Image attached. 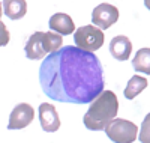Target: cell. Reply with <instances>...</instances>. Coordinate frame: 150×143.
Listing matches in <instances>:
<instances>
[{"label": "cell", "mask_w": 150, "mask_h": 143, "mask_svg": "<svg viewBox=\"0 0 150 143\" xmlns=\"http://www.w3.org/2000/svg\"><path fill=\"white\" fill-rule=\"evenodd\" d=\"M39 83L54 101L87 104L104 90L102 65L90 51L65 45L42 62Z\"/></svg>", "instance_id": "1"}, {"label": "cell", "mask_w": 150, "mask_h": 143, "mask_svg": "<svg viewBox=\"0 0 150 143\" xmlns=\"http://www.w3.org/2000/svg\"><path fill=\"white\" fill-rule=\"evenodd\" d=\"M119 112V101L114 92L102 90L99 97L95 98V102L90 106L84 114V125L92 131H101L107 127V124L116 118Z\"/></svg>", "instance_id": "2"}, {"label": "cell", "mask_w": 150, "mask_h": 143, "mask_svg": "<svg viewBox=\"0 0 150 143\" xmlns=\"http://www.w3.org/2000/svg\"><path fill=\"white\" fill-rule=\"evenodd\" d=\"M104 129L108 139L114 143H132L138 134L137 125L126 119H111Z\"/></svg>", "instance_id": "3"}, {"label": "cell", "mask_w": 150, "mask_h": 143, "mask_svg": "<svg viewBox=\"0 0 150 143\" xmlns=\"http://www.w3.org/2000/svg\"><path fill=\"white\" fill-rule=\"evenodd\" d=\"M104 39L105 36L102 30L95 26H81L74 33L75 45L84 51H90V53L101 48L104 45Z\"/></svg>", "instance_id": "4"}, {"label": "cell", "mask_w": 150, "mask_h": 143, "mask_svg": "<svg viewBox=\"0 0 150 143\" xmlns=\"http://www.w3.org/2000/svg\"><path fill=\"white\" fill-rule=\"evenodd\" d=\"M119 20V9L110 3L98 5L92 12V23L95 27L105 30L110 29L112 24H116Z\"/></svg>", "instance_id": "5"}, {"label": "cell", "mask_w": 150, "mask_h": 143, "mask_svg": "<svg viewBox=\"0 0 150 143\" xmlns=\"http://www.w3.org/2000/svg\"><path fill=\"white\" fill-rule=\"evenodd\" d=\"M35 118V110L30 104L21 102L9 114V122H8V129H23L27 125L32 124Z\"/></svg>", "instance_id": "6"}, {"label": "cell", "mask_w": 150, "mask_h": 143, "mask_svg": "<svg viewBox=\"0 0 150 143\" xmlns=\"http://www.w3.org/2000/svg\"><path fill=\"white\" fill-rule=\"evenodd\" d=\"M39 121L41 127L47 133H56L60 128V119L54 106L48 102H42L39 106Z\"/></svg>", "instance_id": "7"}, {"label": "cell", "mask_w": 150, "mask_h": 143, "mask_svg": "<svg viewBox=\"0 0 150 143\" xmlns=\"http://www.w3.org/2000/svg\"><path fill=\"white\" fill-rule=\"evenodd\" d=\"M110 53L116 60H120V62L128 60L132 53V42L125 35L114 36L110 42Z\"/></svg>", "instance_id": "8"}, {"label": "cell", "mask_w": 150, "mask_h": 143, "mask_svg": "<svg viewBox=\"0 0 150 143\" xmlns=\"http://www.w3.org/2000/svg\"><path fill=\"white\" fill-rule=\"evenodd\" d=\"M44 32H35L26 44V56L30 60H41L45 57L47 54V50H45V44H44Z\"/></svg>", "instance_id": "9"}, {"label": "cell", "mask_w": 150, "mask_h": 143, "mask_svg": "<svg viewBox=\"0 0 150 143\" xmlns=\"http://www.w3.org/2000/svg\"><path fill=\"white\" fill-rule=\"evenodd\" d=\"M50 29L59 35H71L75 32V24L68 14H54L50 18Z\"/></svg>", "instance_id": "10"}, {"label": "cell", "mask_w": 150, "mask_h": 143, "mask_svg": "<svg viewBox=\"0 0 150 143\" xmlns=\"http://www.w3.org/2000/svg\"><path fill=\"white\" fill-rule=\"evenodd\" d=\"M5 15L11 20H20L27 12V2L24 0H3Z\"/></svg>", "instance_id": "11"}, {"label": "cell", "mask_w": 150, "mask_h": 143, "mask_svg": "<svg viewBox=\"0 0 150 143\" xmlns=\"http://www.w3.org/2000/svg\"><path fill=\"white\" fill-rule=\"evenodd\" d=\"M147 86H149V82L144 77H140V75L131 77V80L128 82L126 87H125V98L134 99L135 97H138Z\"/></svg>", "instance_id": "12"}, {"label": "cell", "mask_w": 150, "mask_h": 143, "mask_svg": "<svg viewBox=\"0 0 150 143\" xmlns=\"http://www.w3.org/2000/svg\"><path fill=\"white\" fill-rule=\"evenodd\" d=\"M132 66L137 72H146L147 75L150 74V48L144 47L140 48L135 53V57L132 60Z\"/></svg>", "instance_id": "13"}, {"label": "cell", "mask_w": 150, "mask_h": 143, "mask_svg": "<svg viewBox=\"0 0 150 143\" xmlns=\"http://www.w3.org/2000/svg\"><path fill=\"white\" fill-rule=\"evenodd\" d=\"M62 35L54 33V32H47L44 36V44H45V50L47 53H54L59 48H62Z\"/></svg>", "instance_id": "14"}, {"label": "cell", "mask_w": 150, "mask_h": 143, "mask_svg": "<svg viewBox=\"0 0 150 143\" xmlns=\"http://www.w3.org/2000/svg\"><path fill=\"white\" fill-rule=\"evenodd\" d=\"M8 39H9V38H8V32H6V27H5V24L2 23V41H0V45H6L8 44Z\"/></svg>", "instance_id": "15"}]
</instances>
